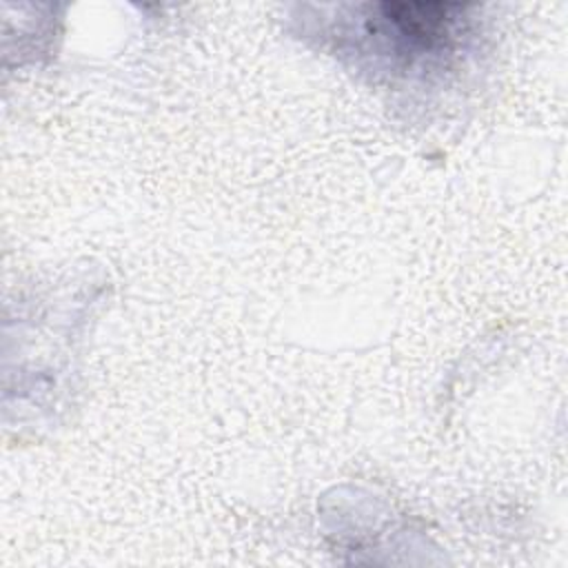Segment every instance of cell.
Returning <instances> with one entry per match:
<instances>
[{"label":"cell","mask_w":568,"mask_h":568,"mask_svg":"<svg viewBox=\"0 0 568 568\" xmlns=\"http://www.w3.org/2000/svg\"><path fill=\"white\" fill-rule=\"evenodd\" d=\"M459 4L448 2H384L377 22L390 27L413 49H433L442 44L457 24Z\"/></svg>","instance_id":"obj_1"}]
</instances>
